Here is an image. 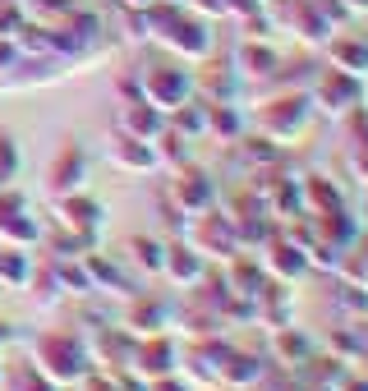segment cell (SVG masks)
<instances>
[{
  "instance_id": "1",
  "label": "cell",
  "mask_w": 368,
  "mask_h": 391,
  "mask_svg": "<svg viewBox=\"0 0 368 391\" xmlns=\"http://www.w3.org/2000/svg\"><path fill=\"white\" fill-rule=\"evenodd\" d=\"M33 364L51 377L55 387H79L92 373V355H88V336L70 327H46L33 341Z\"/></svg>"
},
{
  "instance_id": "2",
  "label": "cell",
  "mask_w": 368,
  "mask_h": 391,
  "mask_svg": "<svg viewBox=\"0 0 368 391\" xmlns=\"http://www.w3.org/2000/svg\"><path fill=\"white\" fill-rule=\"evenodd\" d=\"M308 115H313V102H308V87H276L267 102H258L254 111V129L272 143H295L299 134L308 129Z\"/></svg>"
},
{
  "instance_id": "3",
  "label": "cell",
  "mask_w": 368,
  "mask_h": 391,
  "mask_svg": "<svg viewBox=\"0 0 368 391\" xmlns=\"http://www.w3.org/2000/svg\"><path fill=\"white\" fill-rule=\"evenodd\" d=\"M152 42H157L171 60H180V65H202V60H212V51H217V37H212L207 18L189 14L184 5L171 9V18L161 23V33L152 37Z\"/></svg>"
},
{
  "instance_id": "4",
  "label": "cell",
  "mask_w": 368,
  "mask_h": 391,
  "mask_svg": "<svg viewBox=\"0 0 368 391\" xmlns=\"http://www.w3.org/2000/svg\"><path fill=\"white\" fill-rule=\"evenodd\" d=\"M161 198H166V208L175 217H198V212L217 208V180L198 161H180V166H171V180Z\"/></svg>"
},
{
  "instance_id": "5",
  "label": "cell",
  "mask_w": 368,
  "mask_h": 391,
  "mask_svg": "<svg viewBox=\"0 0 368 391\" xmlns=\"http://www.w3.org/2000/svg\"><path fill=\"white\" fill-rule=\"evenodd\" d=\"M139 97L148 106H157L161 115H171L180 102H189L193 97V74L184 70L180 60H152V65H143L139 70Z\"/></svg>"
},
{
  "instance_id": "6",
  "label": "cell",
  "mask_w": 368,
  "mask_h": 391,
  "mask_svg": "<svg viewBox=\"0 0 368 391\" xmlns=\"http://www.w3.org/2000/svg\"><path fill=\"white\" fill-rule=\"evenodd\" d=\"M308 102H313V111H327V115H350L355 106H364V78L336 70V65H323V70H313L308 78Z\"/></svg>"
},
{
  "instance_id": "7",
  "label": "cell",
  "mask_w": 368,
  "mask_h": 391,
  "mask_svg": "<svg viewBox=\"0 0 368 391\" xmlns=\"http://www.w3.org/2000/svg\"><path fill=\"white\" fill-rule=\"evenodd\" d=\"M42 221L28 208V193L14 189V180L0 184V244H14V249H37L42 244Z\"/></svg>"
},
{
  "instance_id": "8",
  "label": "cell",
  "mask_w": 368,
  "mask_h": 391,
  "mask_svg": "<svg viewBox=\"0 0 368 391\" xmlns=\"http://www.w3.org/2000/svg\"><path fill=\"white\" fill-rule=\"evenodd\" d=\"M184 240H189V244H193V249H198V253H202L207 262H212V258H221V262H226L230 253H239V235H235V221H230L226 212H217V208L198 212Z\"/></svg>"
},
{
  "instance_id": "9",
  "label": "cell",
  "mask_w": 368,
  "mask_h": 391,
  "mask_svg": "<svg viewBox=\"0 0 368 391\" xmlns=\"http://www.w3.org/2000/svg\"><path fill=\"white\" fill-rule=\"evenodd\" d=\"M129 373H139L143 382H148V377L180 373V341L171 336V331H152V336H139V341H134Z\"/></svg>"
},
{
  "instance_id": "10",
  "label": "cell",
  "mask_w": 368,
  "mask_h": 391,
  "mask_svg": "<svg viewBox=\"0 0 368 391\" xmlns=\"http://www.w3.org/2000/svg\"><path fill=\"white\" fill-rule=\"evenodd\" d=\"M267 18H272L276 28H286V33H295L304 46H323L327 37H332V28L323 23L313 0H272V5H267Z\"/></svg>"
},
{
  "instance_id": "11",
  "label": "cell",
  "mask_w": 368,
  "mask_h": 391,
  "mask_svg": "<svg viewBox=\"0 0 368 391\" xmlns=\"http://www.w3.org/2000/svg\"><path fill=\"white\" fill-rule=\"evenodd\" d=\"M180 318V304L166 295H129V309H124L120 327H129L134 336H152V331H171Z\"/></svg>"
},
{
  "instance_id": "12",
  "label": "cell",
  "mask_w": 368,
  "mask_h": 391,
  "mask_svg": "<svg viewBox=\"0 0 368 391\" xmlns=\"http://www.w3.org/2000/svg\"><path fill=\"white\" fill-rule=\"evenodd\" d=\"M134 331L120 327V322H106V327L88 331V355H92V368H102V373H120V368H129L134 359Z\"/></svg>"
},
{
  "instance_id": "13",
  "label": "cell",
  "mask_w": 368,
  "mask_h": 391,
  "mask_svg": "<svg viewBox=\"0 0 368 391\" xmlns=\"http://www.w3.org/2000/svg\"><path fill=\"white\" fill-rule=\"evenodd\" d=\"M83 184H88V152H83V143H60L51 156V166H46V189H51V198H65V193H79Z\"/></svg>"
},
{
  "instance_id": "14",
  "label": "cell",
  "mask_w": 368,
  "mask_h": 391,
  "mask_svg": "<svg viewBox=\"0 0 368 391\" xmlns=\"http://www.w3.org/2000/svg\"><path fill=\"white\" fill-rule=\"evenodd\" d=\"M281 60H286V55L272 46V37L244 33V37H239V46H235V60H230V65H235L239 78H258V83H267V78L281 70Z\"/></svg>"
},
{
  "instance_id": "15",
  "label": "cell",
  "mask_w": 368,
  "mask_h": 391,
  "mask_svg": "<svg viewBox=\"0 0 368 391\" xmlns=\"http://www.w3.org/2000/svg\"><path fill=\"white\" fill-rule=\"evenodd\" d=\"M258 253H263V258H258V262H263V272H267L272 281H286V286H290V281H299V277L308 272V253L299 249L290 235H281V230H276Z\"/></svg>"
},
{
  "instance_id": "16",
  "label": "cell",
  "mask_w": 368,
  "mask_h": 391,
  "mask_svg": "<svg viewBox=\"0 0 368 391\" xmlns=\"http://www.w3.org/2000/svg\"><path fill=\"white\" fill-rule=\"evenodd\" d=\"M83 267H88V281H92V290L97 295H139V286H134V277L124 272V262L120 258H111V253H83Z\"/></svg>"
},
{
  "instance_id": "17",
  "label": "cell",
  "mask_w": 368,
  "mask_h": 391,
  "mask_svg": "<svg viewBox=\"0 0 368 391\" xmlns=\"http://www.w3.org/2000/svg\"><path fill=\"white\" fill-rule=\"evenodd\" d=\"M272 377V368H267L263 355H249V350H235L230 346V355L221 359V373H217V387H230V391H249L258 382H267Z\"/></svg>"
},
{
  "instance_id": "18",
  "label": "cell",
  "mask_w": 368,
  "mask_h": 391,
  "mask_svg": "<svg viewBox=\"0 0 368 391\" xmlns=\"http://www.w3.org/2000/svg\"><path fill=\"white\" fill-rule=\"evenodd\" d=\"M106 156H111V166L120 175H148L157 171V148H152L148 139H134V134H111V148H106Z\"/></svg>"
},
{
  "instance_id": "19",
  "label": "cell",
  "mask_w": 368,
  "mask_h": 391,
  "mask_svg": "<svg viewBox=\"0 0 368 391\" xmlns=\"http://www.w3.org/2000/svg\"><path fill=\"white\" fill-rule=\"evenodd\" d=\"M207 272V258H202L198 249H193L189 240H171L166 244V258H161V277L171 281L175 290H189L193 281Z\"/></svg>"
},
{
  "instance_id": "20",
  "label": "cell",
  "mask_w": 368,
  "mask_h": 391,
  "mask_svg": "<svg viewBox=\"0 0 368 391\" xmlns=\"http://www.w3.org/2000/svg\"><path fill=\"white\" fill-rule=\"evenodd\" d=\"M102 217H106V208L92 198L88 189L55 198V226H70V230H88V235H97V230H102Z\"/></svg>"
},
{
  "instance_id": "21",
  "label": "cell",
  "mask_w": 368,
  "mask_h": 391,
  "mask_svg": "<svg viewBox=\"0 0 368 391\" xmlns=\"http://www.w3.org/2000/svg\"><path fill=\"white\" fill-rule=\"evenodd\" d=\"M239 87H244V78L235 74V65H207L202 60V70L193 74V97L198 102H235Z\"/></svg>"
},
{
  "instance_id": "22",
  "label": "cell",
  "mask_w": 368,
  "mask_h": 391,
  "mask_svg": "<svg viewBox=\"0 0 368 391\" xmlns=\"http://www.w3.org/2000/svg\"><path fill=\"white\" fill-rule=\"evenodd\" d=\"M323 46H327V65H336V70H345L355 78H368V37L364 33H341L336 28Z\"/></svg>"
},
{
  "instance_id": "23",
  "label": "cell",
  "mask_w": 368,
  "mask_h": 391,
  "mask_svg": "<svg viewBox=\"0 0 368 391\" xmlns=\"http://www.w3.org/2000/svg\"><path fill=\"white\" fill-rule=\"evenodd\" d=\"M28 295H33V304H42V309H55L60 299H70L65 295V281H60V262L51 258V253H42V258H33V272H28Z\"/></svg>"
},
{
  "instance_id": "24",
  "label": "cell",
  "mask_w": 368,
  "mask_h": 391,
  "mask_svg": "<svg viewBox=\"0 0 368 391\" xmlns=\"http://www.w3.org/2000/svg\"><path fill=\"white\" fill-rule=\"evenodd\" d=\"M115 129L120 134H134V139H157L161 129H166V115L157 111V106H148L143 97H129V102H120V115H115Z\"/></svg>"
},
{
  "instance_id": "25",
  "label": "cell",
  "mask_w": 368,
  "mask_h": 391,
  "mask_svg": "<svg viewBox=\"0 0 368 391\" xmlns=\"http://www.w3.org/2000/svg\"><path fill=\"white\" fill-rule=\"evenodd\" d=\"M308 355H313V341H308L304 331L295 327V322H286V327H276V331H272V355H267L272 364L299 368V364H304Z\"/></svg>"
},
{
  "instance_id": "26",
  "label": "cell",
  "mask_w": 368,
  "mask_h": 391,
  "mask_svg": "<svg viewBox=\"0 0 368 391\" xmlns=\"http://www.w3.org/2000/svg\"><path fill=\"white\" fill-rule=\"evenodd\" d=\"M0 391H60L33 359H14V364H0Z\"/></svg>"
},
{
  "instance_id": "27",
  "label": "cell",
  "mask_w": 368,
  "mask_h": 391,
  "mask_svg": "<svg viewBox=\"0 0 368 391\" xmlns=\"http://www.w3.org/2000/svg\"><path fill=\"white\" fill-rule=\"evenodd\" d=\"M207 106V102H202ZM202 139H221V143H235L244 139V115H239L235 102H212L207 106V129H202Z\"/></svg>"
},
{
  "instance_id": "28",
  "label": "cell",
  "mask_w": 368,
  "mask_h": 391,
  "mask_svg": "<svg viewBox=\"0 0 368 391\" xmlns=\"http://www.w3.org/2000/svg\"><path fill=\"white\" fill-rule=\"evenodd\" d=\"M299 193H304V212H336V208H345L341 184L327 180V175H304V180H299Z\"/></svg>"
},
{
  "instance_id": "29",
  "label": "cell",
  "mask_w": 368,
  "mask_h": 391,
  "mask_svg": "<svg viewBox=\"0 0 368 391\" xmlns=\"http://www.w3.org/2000/svg\"><path fill=\"white\" fill-rule=\"evenodd\" d=\"M42 249L51 253V258H83V253L97 249V235L88 230H70V226H55L42 235Z\"/></svg>"
},
{
  "instance_id": "30",
  "label": "cell",
  "mask_w": 368,
  "mask_h": 391,
  "mask_svg": "<svg viewBox=\"0 0 368 391\" xmlns=\"http://www.w3.org/2000/svg\"><path fill=\"white\" fill-rule=\"evenodd\" d=\"M124 258H129V267H139V272H152V277H161V258H166V244L139 230V235H129V240H124Z\"/></svg>"
},
{
  "instance_id": "31",
  "label": "cell",
  "mask_w": 368,
  "mask_h": 391,
  "mask_svg": "<svg viewBox=\"0 0 368 391\" xmlns=\"http://www.w3.org/2000/svg\"><path fill=\"white\" fill-rule=\"evenodd\" d=\"M28 272H33V253L14 249V244H0V290H23Z\"/></svg>"
},
{
  "instance_id": "32",
  "label": "cell",
  "mask_w": 368,
  "mask_h": 391,
  "mask_svg": "<svg viewBox=\"0 0 368 391\" xmlns=\"http://www.w3.org/2000/svg\"><path fill=\"white\" fill-rule=\"evenodd\" d=\"M171 129H180L184 139H202V129H207V106L198 102V97H189V102H180L175 111L166 115Z\"/></svg>"
},
{
  "instance_id": "33",
  "label": "cell",
  "mask_w": 368,
  "mask_h": 391,
  "mask_svg": "<svg viewBox=\"0 0 368 391\" xmlns=\"http://www.w3.org/2000/svg\"><path fill=\"white\" fill-rule=\"evenodd\" d=\"M18 55H51V23H37V18H23L14 33Z\"/></svg>"
},
{
  "instance_id": "34",
  "label": "cell",
  "mask_w": 368,
  "mask_h": 391,
  "mask_svg": "<svg viewBox=\"0 0 368 391\" xmlns=\"http://www.w3.org/2000/svg\"><path fill=\"white\" fill-rule=\"evenodd\" d=\"M189 143L193 139H184L180 129H161L157 139H152V148H157V166H180V161H189Z\"/></svg>"
},
{
  "instance_id": "35",
  "label": "cell",
  "mask_w": 368,
  "mask_h": 391,
  "mask_svg": "<svg viewBox=\"0 0 368 391\" xmlns=\"http://www.w3.org/2000/svg\"><path fill=\"white\" fill-rule=\"evenodd\" d=\"M74 9V0H23V14L37 18V23H55Z\"/></svg>"
},
{
  "instance_id": "36",
  "label": "cell",
  "mask_w": 368,
  "mask_h": 391,
  "mask_svg": "<svg viewBox=\"0 0 368 391\" xmlns=\"http://www.w3.org/2000/svg\"><path fill=\"white\" fill-rule=\"evenodd\" d=\"M18 175V143H14V134L9 129H0V180H14Z\"/></svg>"
},
{
  "instance_id": "37",
  "label": "cell",
  "mask_w": 368,
  "mask_h": 391,
  "mask_svg": "<svg viewBox=\"0 0 368 391\" xmlns=\"http://www.w3.org/2000/svg\"><path fill=\"white\" fill-rule=\"evenodd\" d=\"M313 9H318V14H323V23L327 28H332V33H336V28H341V23H350V9H345V0H313Z\"/></svg>"
},
{
  "instance_id": "38",
  "label": "cell",
  "mask_w": 368,
  "mask_h": 391,
  "mask_svg": "<svg viewBox=\"0 0 368 391\" xmlns=\"http://www.w3.org/2000/svg\"><path fill=\"white\" fill-rule=\"evenodd\" d=\"M23 18V0H0V37H14Z\"/></svg>"
},
{
  "instance_id": "39",
  "label": "cell",
  "mask_w": 368,
  "mask_h": 391,
  "mask_svg": "<svg viewBox=\"0 0 368 391\" xmlns=\"http://www.w3.org/2000/svg\"><path fill=\"white\" fill-rule=\"evenodd\" d=\"M345 161H350L355 180L368 184V139H350V152H345Z\"/></svg>"
},
{
  "instance_id": "40",
  "label": "cell",
  "mask_w": 368,
  "mask_h": 391,
  "mask_svg": "<svg viewBox=\"0 0 368 391\" xmlns=\"http://www.w3.org/2000/svg\"><path fill=\"white\" fill-rule=\"evenodd\" d=\"M184 9L189 14H198V18H226V0H184Z\"/></svg>"
},
{
  "instance_id": "41",
  "label": "cell",
  "mask_w": 368,
  "mask_h": 391,
  "mask_svg": "<svg viewBox=\"0 0 368 391\" xmlns=\"http://www.w3.org/2000/svg\"><path fill=\"white\" fill-rule=\"evenodd\" d=\"M143 391H193V382H184L180 373H166V377H148Z\"/></svg>"
},
{
  "instance_id": "42",
  "label": "cell",
  "mask_w": 368,
  "mask_h": 391,
  "mask_svg": "<svg viewBox=\"0 0 368 391\" xmlns=\"http://www.w3.org/2000/svg\"><path fill=\"white\" fill-rule=\"evenodd\" d=\"M226 14L254 18V14H263V0H226Z\"/></svg>"
},
{
  "instance_id": "43",
  "label": "cell",
  "mask_w": 368,
  "mask_h": 391,
  "mask_svg": "<svg viewBox=\"0 0 368 391\" xmlns=\"http://www.w3.org/2000/svg\"><path fill=\"white\" fill-rule=\"evenodd\" d=\"M14 60H18L14 37H0V74H5V70H14Z\"/></svg>"
},
{
  "instance_id": "44",
  "label": "cell",
  "mask_w": 368,
  "mask_h": 391,
  "mask_svg": "<svg viewBox=\"0 0 368 391\" xmlns=\"http://www.w3.org/2000/svg\"><path fill=\"white\" fill-rule=\"evenodd\" d=\"M336 391H368V373H345L336 382Z\"/></svg>"
},
{
  "instance_id": "45",
  "label": "cell",
  "mask_w": 368,
  "mask_h": 391,
  "mask_svg": "<svg viewBox=\"0 0 368 391\" xmlns=\"http://www.w3.org/2000/svg\"><path fill=\"white\" fill-rule=\"evenodd\" d=\"M14 341H18V327H14L9 318H0V350H5V346H14Z\"/></svg>"
},
{
  "instance_id": "46",
  "label": "cell",
  "mask_w": 368,
  "mask_h": 391,
  "mask_svg": "<svg viewBox=\"0 0 368 391\" xmlns=\"http://www.w3.org/2000/svg\"><path fill=\"white\" fill-rule=\"evenodd\" d=\"M120 5H124V9H148L152 0H120Z\"/></svg>"
},
{
  "instance_id": "47",
  "label": "cell",
  "mask_w": 368,
  "mask_h": 391,
  "mask_svg": "<svg viewBox=\"0 0 368 391\" xmlns=\"http://www.w3.org/2000/svg\"><path fill=\"white\" fill-rule=\"evenodd\" d=\"M359 336H364V350H368V318L359 322Z\"/></svg>"
},
{
  "instance_id": "48",
  "label": "cell",
  "mask_w": 368,
  "mask_h": 391,
  "mask_svg": "<svg viewBox=\"0 0 368 391\" xmlns=\"http://www.w3.org/2000/svg\"><path fill=\"white\" fill-rule=\"evenodd\" d=\"M364 221H368V184H364Z\"/></svg>"
},
{
  "instance_id": "49",
  "label": "cell",
  "mask_w": 368,
  "mask_h": 391,
  "mask_svg": "<svg viewBox=\"0 0 368 391\" xmlns=\"http://www.w3.org/2000/svg\"><path fill=\"white\" fill-rule=\"evenodd\" d=\"M364 102H368V78H364ZM364 111H368V106H364Z\"/></svg>"
},
{
  "instance_id": "50",
  "label": "cell",
  "mask_w": 368,
  "mask_h": 391,
  "mask_svg": "<svg viewBox=\"0 0 368 391\" xmlns=\"http://www.w3.org/2000/svg\"><path fill=\"white\" fill-rule=\"evenodd\" d=\"M0 184H5V180H0Z\"/></svg>"
},
{
  "instance_id": "51",
  "label": "cell",
  "mask_w": 368,
  "mask_h": 391,
  "mask_svg": "<svg viewBox=\"0 0 368 391\" xmlns=\"http://www.w3.org/2000/svg\"><path fill=\"white\" fill-rule=\"evenodd\" d=\"M175 5H180V0H175Z\"/></svg>"
}]
</instances>
